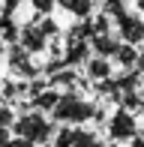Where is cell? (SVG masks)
Masks as SVG:
<instances>
[{
	"instance_id": "obj_1",
	"label": "cell",
	"mask_w": 144,
	"mask_h": 147,
	"mask_svg": "<svg viewBox=\"0 0 144 147\" xmlns=\"http://www.w3.org/2000/svg\"><path fill=\"white\" fill-rule=\"evenodd\" d=\"M18 132H21L24 138H30V141H39V138H45L48 126L42 123V117H24L21 123H18Z\"/></svg>"
},
{
	"instance_id": "obj_2",
	"label": "cell",
	"mask_w": 144,
	"mask_h": 147,
	"mask_svg": "<svg viewBox=\"0 0 144 147\" xmlns=\"http://www.w3.org/2000/svg\"><path fill=\"white\" fill-rule=\"evenodd\" d=\"M57 114H60V117H69V120H84V117L90 114V108L84 102H78V99H66V102H60Z\"/></svg>"
},
{
	"instance_id": "obj_3",
	"label": "cell",
	"mask_w": 144,
	"mask_h": 147,
	"mask_svg": "<svg viewBox=\"0 0 144 147\" xmlns=\"http://www.w3.org/2000/svg\"><path fill=\"white\" fill-rule=\"evenodd\" d=\"M132 132H135V123H132V117H129V114H123V111H120V114L111 120V135H117V138H129Z\"/></svg>"
},
{
	"instance_id": "obj_4",
	"label": "cell",
	"mask_w": 144,
	"mask_h": 147,
	"mask_svg": "<svg viewBox=\"0 0 144 147\" xmlns=\"http://www.w3.org/2000/svg\"><path fill=\"white\" fill-rule=\"evenodd\" d=\"M141 69H144V60H141Z\"/></svg>"
}]
</instances>
